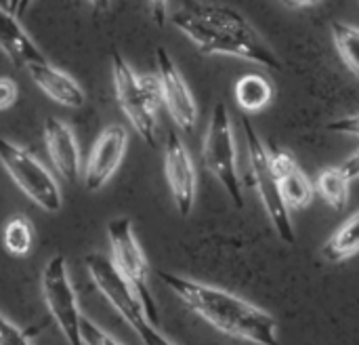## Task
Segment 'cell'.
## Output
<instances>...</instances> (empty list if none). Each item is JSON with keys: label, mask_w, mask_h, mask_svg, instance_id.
Wrapping results in <instances>:
<instances>
[{"label": "cell", "mask_w": 359, "mask_h": 345, "mask_svg": "<svg viewBox=\"0 0 359 345\" xmlns=\"http://www.w3.org/2000/svg\"><path fill=\"white\" fill-rule=\"evenodd\" d=\"M128 148V131L122 124L105 126L95 139L90 154L84 164V188L99 192L120 169Z\"/></svg>", "instance_id": "cell-12"}, {"label": "cell", "mask_w": 359, "mask_h": 345, "mask_svg": "<svg viewBox=\"0 0 359 345\" xmlns=\"http://www.w3.org/2000/svg\"><path fill=\"white\" fill-rule=\"evenodd\" d=\"M0 164L13 179V183L42 211L59 213L63 207V194L55 175L25 148L0 135Z\"/></svg>", "instance_id": "cell-7"}, {"label": "cell", "mask_w": 359, "mask_h": 345, "mask_svg": "<svg viewBox=\"0 0 359 345\" xmlns=\"http://www.w3.org/2000/svg\"><path fill=\"white\" fill-rule=\"evenodd\" d=\"M80 335H82L84 345H124L86 316H82V320H80Z\"/></svg>", "instance_id": "cell-22"}, {"label": "cell", "mask_w": 359, "mask_h": 345, "mask_svg": "<svg viewBox=\"0 0 359 345\" xmlns=\"http://www.w3.org/2000/svg\"><path fill=\"white\" fill-rule=\"evenodd\" d=\"M343 173L353 181V179H359V150H355L343 164H341Z\"/></svg>", "instance_id": "cell-27"}, {"label": "cell", "mask_w": 359, "mask_h": 345, "mask_svg": "<svg viewBox=\"0 0 359 345\" xmlns=\"http://www.w3.org/2000/svg\"><path fill=\"white\" fill-rule=\"evenodd\" d=\"M17 4H19V0H6V8H8L11 13H15Z\"/></svg>", "instance_id": "cell-32"}, {"label": "cell", "mask_w": 359, "mask_h": 345, "mask_svg": "<svg viewBox=\"0 0 359 345\" xmlns=\"http://www.w3.org/2000/svg\"><path fill=\"white\" fill-rule=\"evenodd\" d=\"M111 80L120 110L135 133L151 148L158 145V110L162 93L158 76L137 74L135 67L120 55L111 53Z\"/></svg>", "instance_id": "cell-3"}, {"label": "cell", "mask_w": 359, "mask_h": 345, "mask_svg": "<svg viewBox=\"0 0 359 345\" xmlns=\"http://www.w3.org/2000/svg\"><path fill=\"white\" fill-rule=\"evenodd\" d=\"M164 175L170 188L175 207L181 217H187L194 211L198 194V173L194 158L177 131H170L164 148Z\"/></svg>", "instance_id": "cell-11"}, {"label": "cell", "mask_w": 359, "mask_h": 345, "mask_svg": "<svg viewBox=\"0 0 359 345\" xmlns=\"http://www.w3.org/2000/svg\"><path fill=\"white\" fill-rule=\"evenodd\" d=\"M282 2L290 8H309V6L320 4L322 0H282Z\"/></svg>", "instance_id": "cell-29"}, {"label": "cell", "mask_w": 359, "mask_h": 345, "mask_svg": "<svg viewBox=\"0 0 359 345\" xmlns=\"http://www.w3.org/2000/svg\"><path fill=\"white\" fill-rule=\"evenodd\" d=\"M0 48L15 67L23 70L29 63L44 59V53L29 38L19 17L6 8V4H0Z\"/></svg>", "instance_id": "cell-16"}, {"label": "cell", "mask_w": 359, "mask_h": 345, "mask_svg": "<svg viewBox=\"0 0 359 345\" xmlns=\"http://www.w3.org/2000/svg\"><path fill=\"white\" fill-rule=\"evenodd\" d=\"M313 188L328 207H332L334 211H343L349 202L351 179L343 173L341 167H330L318 175Z\"/></svg>", "instance_id": "cell-19"}, {"label": "cell", "mask_w": 359, "mask_h": 345, "mask_svg": "<svg viewBox=\"0 0 359 345\" xmlns=\"http://www.w3.org/2000/svg\"><path fill=\"white\" fill-rule=\"evenodd\" d=\"M44 143L57 175L67 183H76L82 173V156L72 126L59 118H48L44 122Z\"/></svg>", "instance_id": "cell-14"}, {"label": "cell", "mask_w": 359, "mask_h": 345, "mask_svg": "<svg viewBox=\"0 0 359 345\" xmlns=\"http://www.w3.org/2000/svg\"><path fill=\"white\" fill-rule=\"evenodd\" d=\"M202 160L204 167L223 185L233 207L244 209V190L238 171V148H236L229 110L223 101H217L212 108L204 143H202Z\"/></svg>", "instance_id": "cell-5"}, {"label": "cell", "mask_w": 359, "mask_h": 345, "mask_svg": "<svg viewBox=\"0 0 359 345\" xmlns=\"http://www.w3.org/2000/svg\"><path fill=\"white\" fill-rule=\"evenodd\" d=\"M34 0H19V4H17V8H15V15L17 17H21L27 8H29V4H32Z\"/></svg>", "instance_id": "cell-31"}, {"label": "cell", "mask_w": 359, "mask_h": 345, "mask_svg": "<svg viewBox=\"0 0 359 345\" xmlns=\"http://www.w3.org/2000/svg\"><path fill=\"white\" fill-rule=\"evenodd\" d=\"M359 253V209L349 215L324 242L322 257L328 263H343Z\"/></svg>", "instance_id": "cell-17"}, {"label": "cell", "mask_w": 359, "mask_h": 345, "mask_svg": "<svg viewBox=\"0 0 359 345\" xmlns=\"http://www.w3.org/2000/svg\"><path fill=\"white\" fill-rule=\"evenodd\" d=\"M88 4L93 6V11H95V13H107V11H109L111 0H88Z\"/></svg>", "instance_id": "cell-30"}, {"label": "cell", "mask_w": 359, "mask_h": 345, "mask_svg": "<svg viewBox=\"0 0 359 345\" xmlns=\"http://www.w3.org/2000/svg\"><path fill=\"white\" fill-rule=\"evenodd\" d=\"M25 70L32 76V80L38 84V89L55 103L72 110H78L86 103V93L80 86V82L67 72H63L61 67L53 65L46 57L29 63Z\"/></svg>", "instance_id": "cell-15"}, {"label": "cell", "mask_w": 359, "mask_h": 345, "mask_svg": "<svg viewBox=\"0 0 359 345\" xmlns=\"http://www.w3.org/2000/svg\"><path fill=\"white\" fill-rule=\"evenodd\" d=\"M2 245L15 257H25L34 247V226L25 215H15L4 223Z\"/></svg>", "instance_id": "cell-21"}, {"label": "cell", "mask_w": 359, "mask_h": 345, "mask_svg": "<svg viewBox=\"0 0 359 345\" xmlns=\"http://www.w3.org/2000/svg\"><path fill=\"white\" fill-rule=\"evenodd\" d=\"M40 287H42L44 306L67 345H84L80 335L82 314L78 308V295L63 255H55L46 261L42 270Z\"/></svg>", "instance_id": "cell-8"}, {"label": "cell", "mask_w": 359, "mask_h": 345, "mask_svg": "<svg viewBox=\"0 0 359 345\" xmlns=\"http://www.w3.org/2000/svg\"><path fill=\"white\" fill-rule=\"evenodd\" d=\"M0 4H2V0H0Z\"/></svg>", "instance_id": "cell-33"}, {"label": "cell", "mask_w": 359, "mask_h": 345, "mask_svg": "<svg viewBox=\"0 0 359 345\" xmlns=\"http://www.w3.org/2000/svg\"><path fill=\"white\" fill-rule=\"evenodd\" d=\"M170 23L185 34L204 55H227L282 72V59L233 6L206 0H185L168 15Z\"/></svg>", "instance_id": "cell-1"}, {"label": "cell", "mask_w": 359, "mask_h": 345, "mask_svg": "<svg viewBox=\"0 0 359 345\" xmlns=\"http://www.w3.org/2000/svg\"><path fill=\"white\" fill-rule=\"evenodd\" d=\"M107 240L111 251V263L120 276L135 289L147 320L160 329V314L151 295V270L147 257L139 245L135 223L130 217H116L107 223Z\"/></svg>", "instance_id": "cell-4"}, {"label": "cell", "mask_w": 359, "mask_h": 345, "mask_svg": "<svg viewBox=\"0 0 359 345\" xmlns=\"http://www.w3.org/2000/svg\"><path fill=\"white\" fill-rule=\"evenodd\" d=\"M84 266H86L90 280L101 291V295L107 299V304L122 316V320L141 339L154 325L147 320L135 289L120 276V272L114 268L111 259L101 253H88L84 257Z\"/></svg>", "instance_id": "cell-9"}, {"label": "cell", "mask_w": 359, "mask_h": 345, "mask_svg": "<svg viewBox=\"0 0 359 345\" xmlns=\"http://www.w3.org/2000/svg\"><path fill=\"white\" fill-rule=\"evenodd\" d=\"M0 345H34L27 335L0 312Z\"/></svg>", "instance_id": "cell-23"}, {"label": "cell", "mask_w": 359, "mask_h": 345, "mask_svg": "<svg viewBox=\"0 0 359 345\" xmlns=\"http://www.w3.org/2000/svg\"><path fill=\"white\" fill-rule=\"evenodd\" d=\"M330 34H332L341 61L347 65L351 74H355L359 78V27L353 23L337 19L330 23Z\"/></svg>", "instance_id": "cell-20"}, {"label": "cell", "mask_w": 359, "mask_h": 345, "mask_svg": "<svg viewBox=\"0 0 359 345\" xmlns=\"http://www.w3.org/2000/svg\"><path fill=\"white\" fill-rule=\"evenodd\" d=\"M147 6H149L151 19L158 25H164L168 21V0H147Z\"/></svg>", "instance_id": "cell-26"}, {"label": "cell", "mask_w": 359, "mask_h": 345, "mask_svg": "<svg viewBox=\"0 0 359 345\" xmlns=\"http://www.w3.org/2000/svg\"><path fill=\"white\" fill-rule=\"evenodd\" d=\"M156 67L162 103L166 105L177 129L183 133H191L198 124V103L185 76L181 74V70L177 67V63L172 61L164 46L156 48Z\"/></svg>", "instance_id": "cell-10"}, {"label": "cell", "mask_w": 359, "mask_h": 345, "mask_svg": "<svg viewBox=\"0 0 359 345\" xmlns=\"http://www.w3.org/2000/svg\"><path fill=\"white\" fill-rule=\"evenodd\" d=\"M162 282L219 333L252 345H280V325L263 308L212 285L160 270Z\"/></svg>", "instance_id": "cell-2"}, {"label": "cell", "mask_w": 359, "mask_h": 345, "mask_svg": "<svg viewBox=\"0 0 359 345\" xmlns=\"http://www.w3.org/2000/svg\"><path fill=\"white\" fill-rule=\"evenodd\" d=\"M141 341L145 345H177V344H172L168 337H164L162 333H160V329L158 327H151L143 337H141Z\"/></svg>", "instance_id": "cell-28"}, {"label": "cell", "mask_w": 359, "mask_h": 345, "mask_svg": "<svg viewBox=\"0 0 359 345\" xmlns=\"http://www.w3.org/2000/svg\"><path fill=\"white\" fill-rule=\"evenodd\" d=\"M269 162L278 177L280 192L288 211H303L313 202L316 188L288 150L269 145Z\"/></svg>", "instance_id": "cell-13"}, {"label": "cell", "mask_w": 359, "mask_h": 345, "mask_svg": "<svg viewBox=\"0 0 359 345\" xmlns=\"http://www.w3.org/2000/svg\"><path fill=\"white\" fill-rule=\"evenodd\" d=\"M328 131L339 133V135H351V137H359V114H351V116H343L339 120H332L328 124Z\"/></svg>", "instance_id": "cell-24"}, {"label": "cell", "mask_w": 359, "mask_h": 345, "mask_svg": "<svg viewBox=\"0 0 359 345\" xmlns=\"http://www.w3.org/2000/svg\"><path fill=\"white\" fill-rule=\"evenodd\" d=\"M236 101L244 114H257L265 110L273 97L271 82L261 74H246L236 82Z\"/></svg>", "instance_id": "cell-18"}, {"label": "cell", "mask_w": 359, "mask_h": 345, "mask_svg": "<svg viewBox=\"0 0 359 345\" xmlns=\"http://www.w3.org/2000/svg\"><path fill=\"white\" fill-rule=\"evenodd\" d=\"M19 97V89L17 82L8 76H0V112L8 110Z\"/></svg>", "instance_id": "cell-25"}, {"label": "cell", "mask_w": 359, "mask_h": 345, "mask_svg": "<svg viewBox=\"0 0 359 345\" xmlns=\"http://www.w3.org/2000/svg\"><path fill=\"white\" fill-rule=\"evenodd\" d=\"M242 129H244V137H246V150H248L252 183H255L257 194H259V198H261V202L265 207V213H267L276 234L280 236V240L286 242V245H294L297 242L294 223H292L288 207L284 204L278 177H276V173L271 169L269 150L263 143V139L259 137V133H257V129H255V124L250 122L248 116H242Z\"/></svg>", "instance_id": "cell-6"}]
</instances>
